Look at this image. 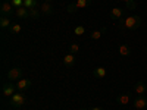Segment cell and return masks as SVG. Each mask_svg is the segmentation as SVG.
Returning a JSON list of instances; mask_svg holds the SVG:
<instances>
[{"mask_svg":"<svg viewBox=\"0 0 147 110\" xmlns=\"http://www.w3.org/2000/svg\"><path fill=\"white\" fill-rule=\"evenodd\" d=\"M141 27V18L138 15H129L127 18L119 19V28L127 31H137Z\"/></svg>","mask_w":147,"mask_h":110,"instance_id":"6da1fadb","label":"cell"},{"mask_svg":"<svg viewBox=\"0 0 147 110\" xmlns=\"http://www.w3.org/2000/svg\"><path fill=\"white\" fill-rule=\"evenodd\" d=\"M10 106L12 107H21L27 103V99H25V95H24L22 93H15L13 95L10 97V100H9Z\"/></svg>","mask_w":147,"mask_h":110,"instance_id":"7a4b0ae2","label":"cell"},{"mask_svg":"<svg viewBox=\"0 0 147 110\" xmlns=\"http://www.w3.org/2000/svg\"><path fill=\"white\" fill-rule=\"evenodd\" d=\"M16 90H18L16 85H13L12 82H5L3 87H2V94H3V97H6V99H10V97L16 93Z\"/></svg>","mask_w":147,"mask_h":110,"instance_id":"3957f363","label":"cell"},{"mask_svg":"<svg viewBox=\"0 0 147 110\" xmlns=\"http://www.w3.org/2000/svg\"><path fill=\"white\" fill-rule=\"evenodd\" d=\"M7 79L9 81H19L22 78V69L21 68H10L7 70Z\"/></svg>","mask_w":147,"mask_h":110,"instance_id":"277c9868","label":"cell"},{"mask_svg":"<svg viewBox=\"0 0 147 110\" xmlns=\"http://www.w3.org/2000/svg\"><path fill=\"white\" fill-rule=\"evenodd\" d=\"M0 12H2V16H10L13 13V6H12L10 2H3L2 6H0Z\"/></svg>","mask_w":147,"mask_h":110,"instance_id":"5b68a950","label":"cell"},{"mask_svg":"<svg viewBox=\"0 0 147 110\" xmlns=\"http://www.w3.org/2000/svg\"><path fill=\"white\" fill-rule=\"evenodd\" d=\"M109 16H110V19H113V21L122 19V16H124V9H122V7H113V9H110Z\"/></svg>","mask_w":147,"mask_h":110,"instance_id":"8992f818","label":"cell"},{"mask_svg":"<svg viewBox=\"0 0 147 110\" xmlns=\"http://www.w3.org/2000/svg\"><path fill=\"white\" fill-rule=\"evenodd\" d=\"M31 87V79H25V78H21L19 81H16V88L19 91H27Z\"/></svg>","mask_w":147,"mask_h":110,"instance_id":"52a82bcc","label":"cell"},{"mask_svg":"<svg viewBox=\"0 0 147 110\" xmlns=\"http://www.w3.org/2000/svg\"><path fill=\"white\" fill-rule=\"evenodd\" d=\"M146 106H147V99H146V97H143V95L137 97V99L134 100V107H136L137 110H141V109H144Z\"/></svg>","mask_w":147,"mask_h":110,"instance_id":"ba28073f","label":"cell"},{"mask_svg":"<svg viewBox=\"0 0 147 110\" xmlns=\"http://www.w3.org/2000/svg\"><path fill=\"white\" fill-rule=\"evenodd\" d=\"M15 15H16L18 18L27 19V18H30V10H28L25 6H22V7H18V9H15Z\"/></svg>","mask_w":147,"mask_h":110,"instance_id":"9c48e42d","label":"cell"},{"mask_svg":"<svg viewBox=\"0 0 147 110\" xmlns=\"http://www.w3.org/2000/svg\"><path fill=\"white\" fill-rule=\"evenodd\" d=\"M53 5L52 3H49V2H44L41 6H40V10H41V13H44V15H52L53 13Z\"/></svg>","mask_w":147,"mask_h":110,"instance_id":"30bf717a","label":"cell"},{"mask_svg":"<svg viewBox=\"0 0 147 110\" xmlns=\"http://www.w3.org/2000/svg\"><path fill=\"white\" fill-rule=\"evenodd\" d=\"M63 63H65L68 68H72L74 65H75V54L68 53L66 56H63Z\"/></svg>","mask_w":147,"mask_h":110,"instance_id":"8fae6325","label":"cell"},{"mask_svg":"<svg viewBox=\"0 0 147 110\" xmlns=\"http://www.w3.org/2000/svg\"><path fill=\"white\" fill-rule=\"evenodd\" d=\"M134 91H136L137 94H140V95H143L146 91H147V87H146V84L143 82V81H138L136 85H134Z\"/></svg>","mask_w":147,"mask_h":110,"instance_id":"7c38bea8","label":"cell"},{"mask_svg":"<svg viewBox=\"0 0 147 110\" xmlns=\"http://www.w3.org/2000/svg\"><path fill=\"white\" fill-rule=\"evenodd\" d=\"M106 69L103 68V66H97V68H94L93 69V75L96 76V78H105L106 76Z\"/></svg>","mask_w":147,"mask_h":110,"instance_id":"4fadbf2b","label":"cell"},{"mask_svg":"<svg viewBox=\"0 0 147 110\" xmlns=\"http://www.w3.org/2000/svg\"><path fill=\"white\" fill-rule=\"evenodd\" d=\"M105 32H106V27H103V28H100V30H96V31H93V32L90 34V38H91V40H99Z\"/></svg>","mask_w":147,"mask_h":110,"instance_id":"5bb4252c","label":"cell"},{"mask_svg":"<svg viewBox=\"0 0 147 110\" xmlns=\"http://www.w3.org/2000/svg\"><path fill=\"white\" fill-rule=\"evenodd\" d=\"M118 52H119V54H121V56L127 57V56H129V54H131V48H129L127 44H121V46H119V48H118Z\"/></svg>","mask_w":147,"mask_h":110,"instance_id":"9a60e30c","label":"cell"},{"mask_svg":"<svg viewBox=\"0 0 147 110\" xmlns=\"http://www.w3.org/2000/svg\"><path fill=\"white\" fill-rule=\"evenodd\" d=\"M0 27H2V30L10 28V27H12V23H10V16H2V18H0Z\"/></svg>","mask_w":147,"mask_h":110,"instance_id":"2e32d148","label":"cell"},{"mask_svg":"<svg viewBox=\"0 0 147 110\" xmlns=\"http://www.w3.org/2000/svg\"><path fill=\"white\" fill-rule=\"evenodd\" d=\"M129 101H131V99H129V95H127V94H121L118 99H116V103L121 104V106H125V104H128Z\"/></svg>","mask_w":147,"mask_h":110,"instance_id":"e0dca14e","label":"cell"},{"mask_svg":"<svg viewBox=\"0 0 147 110\" xmlns=\"http://www.w3.org/2000/svg\"><path fill=\"white\" fill-rule=\"evenodd\" d=\"M28 10H30V19H38L40 15H41V10H40V9H37V7H34V9H28Z\"/></svg>","mask_w":147,"mask_h":110,"instance_id":"ac0fdd59","label":"cell"},{"mask_svg":"<svg viewBox=\"0 0 147 110\" xmlns=\"http://www.w3.org/2000/svg\"><path fill=\"white\" fill-rule=\"evenodd\" d=\"M21 31H22V27L19 25V23H12V27L9 28V32H10V34H13V35L19 34Z\"/></svg>","mask_w":147,"mask_h":110,"instance_id":"d6986e66","label":"cell"},{"mask_svg":"<svg viewBox=\"0 0 147 110\" xmlns=\"http://www.w3.org/2000/svg\"><path fill=\"white\" fill-rule=\"evenodd\" d=\"M91 3V0H77V7L78 9H85V7H88Z\"/></svg>","mask_w":147,"mask_h":110,"instance_id":"ffe728a7","label":"cell"},{"mask_svg":"<svg viewBox=\"0 0 147 110\" xmlns=\"http://www.w3.org/2000/svg\"><path fill=\"white\" fill-rule=\"evenodd\" d=\"M24 6L27 9H34L38 6V3H37V0H24Z\"/></svg>","mask_w":147,"mask_h":110,"instance_id":"44dd1931","label":"cell"},{"mask_svg":"<svg viewBox=\"0 0 147 110\" xmlns=\"http://www.w3.org/2000/svg\"><path fill=\"white\" fill-rule=\"evenodd\" d=\"M69 52H71L72 54H77V53L80 52V44H77V43H72V44L69 46Z\"/></svg>","mask_w":147,"mask_h":110,"instance_id":"7402d4cb","label":"cell"},{"mask_svg":"<svg viewBox=\"0 0 147 110\" xmlns=\"http://www.w3.org/2000/svg\"><path fill=\"white\" fill-rule=\"evenodd\" d=\"M74 34H75V35H84L85 34V28L82 25H78V27L74 28Z\"/></svg>","mask_w":147,"mask_h":110,"instance_id":"603a6c76","label":"cell"},{"mask_svg":"<svg viewBox=\"0 0 147 110\" xmlns=\"http://www.w3.org/2000/svg\"><path fill=\"white\" fill-rule=\"evenodd\" d=\"M10 3H12V6H13L15 9H18V7L24 6V0H10Z\"/></svg>","mask_w":147,"mask_h":110,"instance_id":"cb8c5ba5","label":"cell"},{"mask_svg":"<svg viewBox=\"0 0 147 110\" xmlns=\"http://www.w3.org/2000/svg\"><path fill=\"white\" fill-rule=\"evenodd\" d=\"M77 10H78V7H77V5H75V3L68 6V13H75Z\"/></svg>","mask_w":147,"mask_h":110,"instance_id":"d4e9b609","label":"cell"},{"mask_svg":"<svg viewBox=\"0 0 147 110\" xmlns=\"http://www.w3.org/2000/svg\"><path fill=\"white\" fill-rule=\"evenodd\" d=\"M136 6H137V3L134 2V0H129V2L127 3V9H128V10H132V9H136Z\"/></svg>","mask_w":147,"mask_h":110,"instance_id":"484cf974","label":"cell"},{"mask_svg":"<svg viewBox=\"0 0 147 110\" xmlns=\"http://www.w3.org/2000/svg\"><path fill=\"white\" fill-rule=\"evenodd\" d=\"M91 110H103V109H102V107H93Z\"/></svg>","mask_w":147,"mask_h":110,"instance_id":"4316f807","label":"cell"},{"mask_svg":"<svg viewBox=\"0 0 147 110\" xmlns=\"http://www.w3.org/2000/svg\"><path fill=\"white\" fill-rule=\"evenodd\" d=\"M44 2H49V3H52V2H53V0H44Z\"/></svg>","mask_w":147,"mask_h":110,"instance_id":"83f0119b","label":"cell"},{"mask_svg":"<svg viewBox=\"0 0 147 110\" xmlns=\"http://www.w3.org/2000/svg\"><path fill=\"white\" fill-rule=\"evenodd\" d=\"M122 2H125V3H128V2H129V0H122Z\"/></svg>","mask_w":147,"mask_h":110,"instance_id":"f1b7e54d","label":"cell"},{"mask_svg":"<svg viewBox=\"0 0 147 110\" xmlns=\"http://www.w3.org/2000/svg\"><path fill=\"white\" fill-rule=\"evenodd\" d=\"M80 110H88V109H80Z\"/></svg>","mask_w":147,"mask_h":110,"instance_id":"f546056e","label":"cell"},{"mask_svg":"<svg viewBox=\"0 0 147 110\" xmlns=\"http://www.w3.org/2000/svg\"><path fill=\"white\" fill-rule=\"evenodd\" d=\"M146 53H147V47H146Z\"/></svg>","mask_w":147,"mask_h":110,"instance_id":"4dcf8cb0","label":"cell"}]
</instances>
